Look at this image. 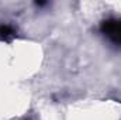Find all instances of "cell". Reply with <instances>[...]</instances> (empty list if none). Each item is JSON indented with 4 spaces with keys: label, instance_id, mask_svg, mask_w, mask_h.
Wrapping results in <instances>:
<instances>
[{
    "label": "cell",
    "instance_id": "cell-1",
    "mask_svg": "<svg viewBox=\"0 0 121 120\" xmlns=\"http://www.w3.org/2000/svg\"><path fill=\"white\" fill-rule=\"evenodd\" d=\"M100 31L113 44L121 47V20H116V18L104 20L100 26Z\"/></svg>",
    "mask_w": 121,
    "mask_h": 120
},
{
    "label": "cell",
    "instance_id": "cell-2",
    "mask_svg": "<svg viewBox=\"0 0 121 120\" xmlns=\"http://www.w3.org/2000/svg\"><path fill=\"white\" fill-rule=\"evenodd\" d=\"M16 37V30L9 24H0V40L10 42Z\"/></svg>",
    "mask_w": 121,
    "mask_h": 120
}]
</instances>
